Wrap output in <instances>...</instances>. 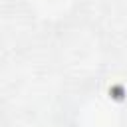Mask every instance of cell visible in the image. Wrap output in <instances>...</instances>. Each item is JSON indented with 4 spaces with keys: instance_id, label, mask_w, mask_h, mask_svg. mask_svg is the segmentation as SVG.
I'll return each instance as SVG.
<instances>
[{
    "instance_id": "1",
    "label": "cell",
    "mask_w": 127,
    "mask_h": 127,
    "mask_svg": "<svg viewBox=\"0 0 127 127\" xmlns=\"http://www.w3.org/2000/svg\"><path fill=\"white\" fill-rule=\"evenodd\" d=\"M85 127H115L117 125V113L113 105H107L103 101H93L85 109Z\"/></svg>"
},
{
    "instance_id": "2",
    "label": "cell",
    "mask_w": 127,
    "mask_h": 127,
    "mask_svg": "<svg viewBox=\"0 0 127 127\" xmlns=\"http://www.w3.org/2000/svg\"><path fill=\"white\" fill-rule=\"evenodd\" d=\"M34 8L44 16V18H60L62 14L67 12L73 0H32Z\"/></svg>"
}]
</instances>
